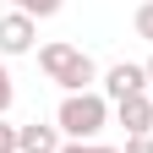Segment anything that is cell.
I'll use <instances>...</instances> for the list:
<instances>
[{"label":"cell","instance_id":"9c48e42d","mask_svg":"<svg viewBox=\"0 0 153 153\" xmlns=\"http://www.w3.org/2000/svg\"><path fill=\"white\" fill-rule=\"evenodd\" d=\"M11 99H16V88H11V71L0 66V120H6V109H11Z\"/></svg>","mask_w":153,"mask_h":153},{"label":"cell","instance_id":"52a82bcc","mask_svg":"<svg viewBox=\"0 0 153 153\" xmlns=\"http://www.w3.org/2000/svg\"><path fill=\"white\" fill-rule=\"evenodd\" d=\"M11 6L22 11V16H33V22H38V16H55V11L66 6V0H11Z\"/></svg>","mask_w":153,"mask_h":153},{"label":"cell","instance_id":"4fadbf2b","mask_svg":"<svg viewBox=\"0 0 153 153\" xmlns=\"http://www.w3.org/2000/svg\"><path fill=\"white\" fill-rule=\"evenodd\" d=\"M60 153H88V142H66V148H60Z\"/></svg>","mask_w":153,"mask_h":153},{"label":"cell","instance_id":"8992f818","mask_svg":"<svg viewBox=\"0 0 153 153\" xmlns=\"http://www.w3.org/2000/svg\"><path fill=\"white\" fill-rule=\"evenodd\" d=\"M16 142H22V148H16V153H60L66 142H60V126H16Z\"/></svg>","mask_w":153,"mask_h":153},{"label":"cell","instance_id":"5bb4252c","mask_svg":"<svg viewBox=\"0 0 153 153\" xmlns=\"http://www.w3.org/2000/svg\"><path fill=\"white\" fill-rule=\"evenodd\" d=\"M148 82H153V60H148Z\"/></svg>","mask_w":153,"mask_h":153},{"label":"cell","instance_id":"5b68a950","mask_svg":"<svg viewBox=\"0 0 153 153\" xmlns=\"http://www.w3.org/2000/svg\"><path fill=\"white\" fill-rule=\"evenodd\" d=\"M115 120L126 126V137H148V131H153V99H148V93L120 99V104H115Z\"/></svg>","mask_w":153,"mask_h":153},{"label":"cell","instance_id":"6da1fadb","mask_svg":"<svg viewBox=\"0 0 153 153\" xmlns=\"http://www.w3.org/2000/svg\"><path fill=\"white\" fill-rule=\"evenodd\" d=\"M55 126H60L66 142H93L109 126V99L104 93H66L60 109H55Z\"/></svg>","mask_w":153,"mask_h":153},{"label":"cell","instance_id":"7a4b0ae2","mask_svg":"<svg viewBox=\"0 0 153 153\" xmlns=\"http://www.w3.org/2000/svg\"><path fill=\"white\" fill-rule=\"evenodd\" d=\"M38 66H44V76L60 82L66 93H88V82H93V60L76 44H44L38 49Z\"/></svg>","mask_w":153,"mask_h":153},{"label":"cell","instance_id":"277c9868","mask_svg":"<svg viewBox=\"0 0 153 153\" xmlns=\"http://www.w3.org/2000/svg\"><path fill=\"white\" fill-rule=\"evenodd\" d=\"M33 33H38L33 16H22V11L0 16V55H27L33 49Z\"/></svg>","mask_w":153,"mask_h":153},{"label":"cell","instance_id":"30bf717a","mask_svg":"<svg viewBox=\"0 0 153 153\" xmlns=\"http://www.w3.org/2000/svg\"><path fill=\"white\" fill-rule=\"evenodd\" d=\"M16 148H22V142H16V126L0 120V153H16Z\"/></svg>","mask_w":153,"mask_h":153},{"label":"cell","instance_id":"7c38bea8","mask_svg":"<svg viewBox=\"0 0 153 153\" xmlns=\"http://www.w3.org/2000/svg\"><path fill=\"white\" fill-rule=\"evenodd\" d=\"M88 153H126V148H104V142H88Z\"/></svg>","mask_w":153,"mask_h":153},{"label":"cell","instance_id":"ba28073f","mask_svg":"<svg viewBox=\"0 0 153 153\" xmlns=\"http://www.w3.org/2000/svg\"><path fill=\"white\" fill-rule=\"evenodd\" d=\"M137 38L153 44V0H142V11H137Z\"/></svg>","mask_w":153,"mask_h":153},{"label":"cell","instance_id":"3957f363","mask_svg":"<svg viewBox=\"0 0 153 153\" xmlns=\"http://www.w3.org/2000/svg\"><path fill=\"white\" fill-rule=\"evenodd\" d=\"M104 93H109L115 104H120V99H137V93H148V66H131V60L109 66V76H104Z\"/></svg>","mask_w":153,"mask_h":153},{"label":"cell","instance_id":"8fae6325","mask_svg":"<svg viewBox=\"0 0 153 153\" xmlns=\"http://www.w3.org/2000/svg\"><path fill=\"white\" fill-rule=\"evenodd\" d=\"M126 153H153V137H126Z\"/></svg>","mask_w":153,"mask_h":153}]
</instances>
